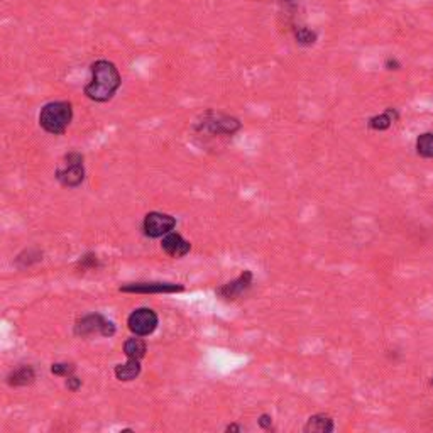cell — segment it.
I'll return each instance as SVG.
<instances>
[{"label": "cell", "instance_id": "6da1fadb", "mask_svg": "<svg viewBox=\"0 0 433 433\" xmlns=\"http://www.w3.org/2000/svg\"><path fill=\"white\" fill-rule=\"evenodd\" d=\"M90 73H92V78L83 88L87 98L97 102V104H105V102L112 100L122 85L119 68L109 59H97L90 64Z\"/></svg>", "mask_w": 433, "mask_h": 433}, {"label": "cell", "instance_id": "7a4b0ae2", "mask_svg": "<svg viewBox=\"0 0 433 433\" xmlns=\"http://www.w3.org/2000/svg\"><path fill=\"white\" fill-rule=\"evenodd\" d=\"M242 129V122L234 115L217 112V110H205L203 114L193 122V131L208 137H232Z\"/></svg>", "mask_w": 433, "mask_h": 433}, {"label": "cell", "instance_id": "3957f363", "mask_svg": "<svg viewBox=\"0 0 433 433\" xmlns=\"http://www.w3.org/2000/svg\"><path fill=\"white\" fill-rule=\"evenodd\" d=\"M40 126L51 136H63L73 121V105L68 100L48 102L42 105L40 117Z\"/></svg>", "mask_w": 433, "mask_h": 433}, {"label": "cell", "instance_id": "277c9868", "mask_svg": "<svg viewBox=\"0 0 433 433\" xmlns=\"http://www.w3.org/2000/svg\"><path fill=\"white\" fill-rule=\"evenodd\" d=\"M54 178L64 188H78L85 182V156L78 151H70L59 161Z\"/></svg>", "mask_w": 433, "mask_h": 433}, {"label": "cell", "instance_id": "5b68a950", "mask_svg": "<svg viewBox=\"0 0 433 433\" xmlns=\"http://www.w3.org/2000/svg\"><path fill=\"white\" fill-rule=\"evenodd\" d=\"M75 336L81 338L87 337H112L115 336V325L112 320L105 319L100 313H90L81 316L75 324Z\"/></svg>", "mask_w": 433, "mask_h": 433}, {"label": "cell", "instance_id": "8992f818", "mask_svg": "<svg viewBox=\"0 0 433 433\" xmlns=\"http://www.w3.org/2000/svg\"><path fill=\"white\" fill-rule=\"evenodd\" d=\"M160 319H158V313L151 310V308H137L129 315L127 319V327L134 336L139 337H148L154 333V330L158 328Z\"/></svg>", "mask_w": 433, "mask_h": 433}, {"label": "cell", "instance_id": "52a82bcc", "mask_svg": "<svg viewBox=\"0 0 433 433\" xmlns=\"http://www.w3.org/2000/svg\"><path fill=\"white\" fill-rule=\"evenodd\" d=\"M177 227V218L161 212H149L144 217L143 230L149 239H160Z\"/></svg>", "mask_w": 433, "mask_h": 433}, {"label": "cell", "instance_id": "ba28073f", "mask_svg": "<svg viewBox=\"0 0 433 433\" xmlns=\"http://www.w3.org/2000/svg\"><path fill=\"white\" fill-rule=\"evenodd\" d=\"M185 286L179 283H162V281H139L122 285L119 291L122 293H141V295H161V293H179Z\"/></svg>", "mask_w": 433, "mask_h": 433}, {"label": "cell", "instance_id": "9c48e42d", "mask_svg": "<svg viewBox=\"0 0 433 433\" xmlns=\"http://www.w3.org/2000/svg\"><path fill=\"white\" fill-rule=\"evenodd\" d=\"M252 273L246 269L241 276L235 278L234 281L225 283V285H222L220 288H218L215 293L217 297H220L222 299H227V302H234V299L241 298L246 291L252 286Z\"/></svg>", "mask_w": 433, "mask_h": 433}, {"label": "cell", "instance_id": "30bf717a", "mask_svg": "<svg viewBox=\"0 0 433 433\" xmlns=\"http://www.w3.org/2000/svg\"><path fill=\"white\" fill-rule=\"evenodd\" d=\"M161 249L166 252V254L171 257H183L190 252L191 244L185 241L179 234L170 232L162 237L161 241Z\"/></svg>", "mask_w": 433, "mask_h": 433}, {"label": "cell", "instance_id": "8fae6325", "mask_svg": "<svg viewBox=\"0 0 433 433\" xmlns=\"http://www.w3.org/2000/svg\"><path fill=\"white\" fill-rule=\"evenodd\" d=\"M398 119H400V112H398L396 109H393V107H388L383 114L371 117L369 121H367V127H369L371 131L384 132L388 131L394 122H398Z\"/></svg>", "mask_w": 433, "mask_h": 433}, {"label": "cell", "instance_id": "7c38bea8", "mask_svg": "<svg viewBox=\"0 0 433 433\" xmlns=\"http://www.w3.org/2000/svg\"><path fill=\"white\" fill-rule=\"evenodd\" d=\"M36 379V372L31 366H20L17 369L11 371L7 376V384L12 388H23V386H29Z\"/></svg>", "mask_w": 433, "mask_h": 433}, {"label": "cell", "instance_id": "4fadbf2b", "mask_svg": "<svg viewBox=\"0 0 433 433\" xmlns=\"http://www.w3.org/2000/svg\"><path fill=\"white\" fill-rule=\"evenodd\" d=\"M303 430L307 433H330L336 430V425H333V420L328 415L319 413L310 417Z\"/></svg>", "mask_w": 433, "mask_h": 433}, {"label": "cell", "instance_id": "5bb4252c", "mask_svg": "<svg viewBox=\"0 0 433 433\" xmlns=\"http://www.w3.org/2000/svg\"><path fill=\"white\" fill-rule=\"evenodd\" d=\"M115 377L122 383H129V381H134L137 376L141 374V361L137 359H127V362L117 364L115 366Z\"/></svg>", "mask_w": 433, "mask_h": 433}, {"label": "cell", "instance_id": "9a60e30c", "mask_svg": "<svg viewBox=\"0 0 433 433\" xmlns=\"http://www.w3.org/2000/svg\"><path fill=\"white\" fill-rule=\"evenodd\" d=\"M293 36L297 45L303 46V48H310L319 41V32L315 29L308 28L305 24H295L293 25Z\"/></svg>", "mask_w": 433, "mask_h": 433}, {"label": "cell", "instance_id": "2e32d148", "mask_svg": "<svg viewBox=\"0 0 433 433\" xmlns=\"http://www.w3.org/2000/svg\"><path fill=\"white\" fill-rule=\"evenodd\" d=\"M148 352V345L139 336L127 338L124 342V354L127 355V359H137V361H143Z\"/></svg>", "mask_w": 433, "mask_h": 433}, {"label": "cell", "instance_id": "e0dca14e", "mask_svg": "<svg viewBox=\"0 0 433 433\" xmlns=\"http://www.w3.org/2000/svg\"><path fill=\"white\" fill-rule=\"evenodd\" d=\"M417 154L423 160H433V132H423L417 137L415 143Z\"/></svg>", "mask_w": 433, "mask_h": 433}, {"label": "cell", "instance_id": "ac0fdd59", "mask_svg": "<svg viewBox=\"0 0 433 433\" xmlns=\"http://www.w3.org/2000/svg\"><path fill=\"white\" fill-rule=\"evenodd\" d=\"M51 372H53L54 376L68 377L75 372V366H73L71 362H57L51 366Z\"/></svg>", "mask_w": 433, "mask_h": 433}, {"label": "cell", "instance_id": "d6986e66", "mask_svg": "<svg viewBox=\"0 0 433 433\" xmlns=\"http://www.w3.org/2000/svg\"><path fill=\"white\" fill-rule=\"evenodd\" d=\"M98 266V259L95 254H87L85 257H81L80 263H78V268L81 269V271H87V269H93Z\"/></svg>", "mask_w": 433, "mask_h": 433}, {"label": "cell", "instance_id": "ffe728a7", "mask_svg": "<svg viewBox=\"0 0 433 433\" xmlns=\"http://www.w3.org/2000/svg\"><path fill=\"white\" fill-rule=\"evenodd\" d=\"M66 388L70 389V391H78V389L81 388V379L76 376H68L66 377Z\"/></svg>", "mask_w": 433, "mask_h": 433}, {"label": "cell", "instance_id": "44dd1931", "mask_svg": "<svg viewBox=\"0 0 433 433\" xmlns=\"http://www.w3.org/2000/svg\"><path fill=\"white\" fill-rule=\"evenodd\" d=\"M384 68H386V70H388V71H398V70H401V63L398 61L396 58L389 57V58H386Z\"/></svg>", "mask_w": 433, "mask_h": 433}, {"label": "cell", "instance_id": "7402d4cb", "mask_svg": "<svg viewBox=\"0 0 433 433\" xmlns=\"http://www.w3.org/2000/svg\"><path fill=\"white\" fill-rule=\"evenodd\" d=\"M257 423H259V427L263 428V430H271L273 428V418L271 415H261L259 420H257Z\"/></svg>", "mask_w": 433, "mask_h": 433}, {"label": "cell", "instance_id": "603a6c76", "mask_svg": "<svg viewBox=\"0 0 433 433\" xmlns=\"http://www.w3.org/2000/svg\"><path fill=\"white\" fill-rule=\"evenodd\" d=\"M244 428L239 427V425H229L225 428V432H242Z\"/></svg>", "mask_w": 433, "mask_h": 433}, {"label": "cell", "instance_id": "cb8c5ba5", "mask_svg": "<svg viewBox=\"0 0 433 433\" xmlns=\"http://www.w3.org/2000/svg\"><path fill=\"white\" fill-rule=\"evenodd\" d=\"M432 386H433V376H432Z\"/></svg>", "mask_w": 433, "mask_h": 433}]
</instances>
